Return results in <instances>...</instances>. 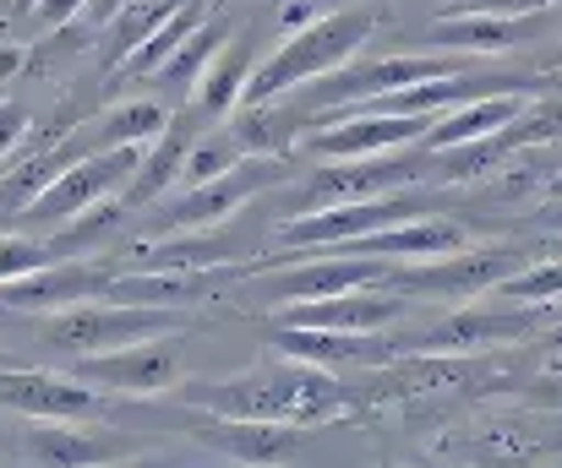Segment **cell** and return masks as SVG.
I'll return each instance as SVG.
<instances>
[{
	"instance_id": "cell-11",
	"label": "cell",
	"mask_w": 562,
	"mask_h": 468,
	"mask_svg": "<svg viewBox=\"0 0 562 468\" xmlns=\"http://www.w3.org/2000/svg\"><path fill=\"white\" fill-rule=\"evenodd\" d=\"M437 126V115H372V110H350L339 121H323L306 132V153L317 158H367L393 153L409 142H426V132Z\"/></svg>"
},
{
	"instance_id": "cell-18",
	"label": "cell",
	"mask_w": 562,
	"mask_h": 468,
	"mask_svg": "<svg viewBox=\"0 0 562 468\" xmlns=\"http://www.w3.org/2000/svg\"><path fill=\"white\" fill-rule=\"evenodd\" d=\"M88 137H60V142H49V148H38V153H22L11 158V169L0 174V207H11V213H27L77 158H88Z\"/></svg>"
},
{
	"instance_id": "cell-37",
	"label": "cell",
	"mask_w": 562,
	"mask_h": 468,
	"mask_svg": "<svg viewBox=\"0 0 562 468\" xmlns=\"http://www.w3.org/2000/svg\"><path fill=\"white\" fill-rule=\"evenodd\" d=\"M16 60H22V49H0V77H5V71H16Z\"/></svg>"
},
{
	"instance_id": "cell-12",
	"label": "cell",
	"mask_w": 562,
	"mask_h": 468,
	"mask_svg": "<svg viewBox=\"0 0 562 468\" xmlns=\"http://www.w3.org/2000/svg\"><path fill=\"white\" fill-rule=\"evenodd\" d=\"M115 289V267H99V262H49L27 278H11L0 284V306L11 311H71V306H88V300H110Z\"/></svg>"
},
{
	"instance_id": "cell-17",
	"label": "cell",
	"mask_w": 562,
	"mask_h": 468,
	"mask_svg": "<svg viewBox=\"0 0 562 468\" xmlns=\"http://www.w3.org/2000/svg\"><path fill=\"white\" fill-rule=\"evenodd\" d=\"M22 453H27V464L93 468L126 458L132 442H115V436H99V431H77V420H33L22 431Z\"/></svg>"
},
{
	"instance_id": "cell-36",
	"label": "cell",
	"mask_w": 562,
	"mask_h": 468,
	"mask_svg": "<svg viewBox=\"0 0 562 468\" xmlns=\"http://www.w3.org/2000/svg\"><path fill=\"white\" fill-rule=\"evenodd\" d=\"M306 22H317V16H312V5H301V0H295V5H284V27H290V33H301Z\"/></svg>"
},
{
	"instance_id": "cell-28",
	"label": "cell",
	"mask_w": 562,
	"mask_h": 468,
	"mask_svg": "<svg viewBox=\"0 0 562 468\" xmlns=\"http://www.w3.org/2000/svg\"><path fill=\"white\" fill-rule=\"evenodd\" d=\"M246 158V148H240V137L229 132V137H196L191 142V153H187V169H181V185H202V180H213V174H229L235 163ZM176 185V191H181Z\"/></svg>"
},
{
	"instance_id": "cell-21",
	"label": "cell",
	"mask_w": 562,
	"mask_h": 468,
	"mask_svg": "<svg viewBox=\"0 0 562 468\" xmlns=\"http://www.w3.org/2000/svg\"><path fill=\"white\" fill-rule=\"evenodd\" d=\"M536 99L530 93H497V99H475V104H459L448 110L431 132H426V148H464V142H481V137H497L503 126H514Z\"/></svg>"
},
{
	"instance_id": "cell-14",
	"label": "cell",
	"mask_w": 562,
	"mask_h": 468,
	"mask_svg": "<svg viewBox=\"0 0 562 468\" xmlns=\"http://www.w3.org/2000/svg\"><path fill=\"white\" fill-rule=\"evenodd\" d=\"M273 354L301 359V365H323V370H345V365H387V359H393V343H382L372 332H345V327L279 321Z\"/></svg>"
},
{
	"instance_id": "cell-4",
	"label": "cell",
	"mask_w": 562,
	"mask_h": 468,
	"mask_svg": "<svg viewBox=\"0 0 562 468\" xmlns=\"http://www.w3.org/2000/svg\"><path fill=\"white\" fill-rule=\"evenodd\" d=\"M426 169H437V148H426V142H409V148H393V153H367V158H328L301 191L284 196V218H301V213H317V207H339V202H361V196L404 191Z\"/></svg>"
},
{
	"instance_id": "cell-34",
	"label": "cell",
	"mask_w": 562,
	"mask_h": 468,
	"mask_svg": "<svg viewBox=\"0 0 562 468\" xmlns=\"http://www.w3.org/2000/svg\"><path fill=\"white\" fill-rule=\"evenodd\" d=\"M82 5H88V0H38L33 16H38L44 27H66L71 16H82Z\"/></svg>"
},
{
	"instance_id": "cell-2",
	"label": "cell",
	"mask_w": 562,
	"mask_h": 468,
	"mask_svg": "<svg viewBox=\"0 0 562 468\" xmlns=\"http://www.w3.org/2000/svg\"><path fill=\"white\" fill-rule=\"evenodd\" d=\"M376 22H382V5H345V11H328V16L306 22L301 33H290L279 44L273 60H257L246 104H273L290 88H306L312 77H328V71L350 66L361 55V44L376 33Z\"/></svg>"
},
{
	"instance_id": "cell-8",
	"label": "cell",
	"mask_w": 562,
	"mask_h": 468,
	"mask_svg": "<svg viewBox=\"0 0 562 468\" xmlns=\"http://www.w3.org/2000/svg\"><path fill=\"white\" fill-rule=\"evenodd\" d=\"M148 148H99V153L77 158L33 207H27V218L33 224H66V218H77L82 207H93V202H104V196H115V191H126L132 185V174H137V163H143Z\"/></svg>"
},
{
	"instance_id": "cell-10",
	"label": "cell",
	"mask_w": 562,
	"mask_h": 468,
	"mask_svg": "<svg viewBox=\"0 0 562 468\" xmlns=\"http://www.w3.org/2000/svg\"><path fill=\"white\" fill-rule=\"evenodd\" d=\"M181 370H187L181 349H170L159 338L104 349V354H77V365H71V376L99 387V392H165L181 381Z\"/></svg>"
},
{
	"instance_id": "cell-22",
	"label": "cell",
	"mask_w": 562,
	"mask_h": 468,
	"mask_svg": "<svg viewBox=\"0 0 562 468\" xmlns=\"http://www.w3.org/2000/svg\"><path fill=\"white\" fill-rule=\"evenodd\" d=\"M191 142H196L191 121L187 115H176L170 132H165L159 142H148V158L137 163V174H132V185H126L121 196H126L132 207H148V202H159L165 191H176V185H181V169H187Z\"/></svg>"
},
{
	"instance_id": "cell-15",
	"label": "cell",
	"mask_w": 562,
	"mask_h": 468,
	"mask_svg": "<svg viewBox=\"0 0 562 468\" xmlns=\"http://www.w3.org/2000/svg\"><path fill=\"white\" fill-rule=\"evenodd\" d=\"M387 262L382 256H339V251H328V256H317V262H306V267H290V273H279L273 284H268V300L273 306H290V300H323V295H345V289H387Z\"/></svg>"
},
{
	"instance_id": "cell-7",
	"label": "cell",
	"mask_w": 562,
	"mask_h": 468,
	"mask_svg": "<svg viewBox=\"0 0 562 468\" xmlns=\"http://www.w3.org/2000/svg\"><path fill=\"white\" fill-rule=\"evenodd\" d=\"M426 213V191H387V196H361V202H339V207H317L301 218H284L279 229V251H334L339 240L372 235L387 224L420 218Z\"/></svg>"
},
{
	"instance_id": "cell-23",
	"label": "cell",
	"mask_w": 562,
	"mask_h": 468,
	"mask_svg": "<svg viewBox=\"0 0 562 468\" xmlns=\"http://www.w3.org/2000/svg\"><path fill=\"white\" fill-rule=\"evenodd\" d=\"M202 442L240 464H290L301 453V436L284 420H229L224 431H202Z\"/></svg>"
},
{
	"instance_id": "cell-3",
	"label": "cell",
	"mask_w": 562,
	"mask_h": 468,
	"mask_svg": "<svg viewBox=\"0 0 562 468\" xmlns=\"http://www.w3.org/2000/svg\"><path fill=\"white\" fill-rule=\"evenodd\" d=\"M453 71H470V55H382V60H350L328 77H312L306 88V104L290 115V126H323V121H339L350 110H361L376 93H393V88H409V82H426V77H453Z\"/></svg>"
},
{
	"instance_id": "cell-29",
	"label": "cell",
	"mask_w": 562,
	"mask_h": 468,
	"mask_svg": "<svg viewBox=\"0 0 562 468\" xmlns=\"http://www.w3.org/2000/svg\"><path fill=\"white\" fill-rule=\"evenodd\" d=\"M497 289H503V300L547 306V300H558L562 295V262H541V267H530V273H519V278H503Z\"/></svg>"
},
{
	"instance_id": "cell-9",
	"label": "cell",
	"mask_w": 562,
	"mask_h": 468,
	"mask_svg": "<svg viewBox=\"0 0 562 468\" xmlns=\"http://www.w3.org/2000/svg\"><path fill=\"white\" fill-rule=\"evenodd\" d=\"M508 273H514L508 251H453L431 262H398L387 273V289L420 295V300H470L481 289H497Z\"/></svg>"
},
{
	"instance_id": "cell-31",
	"label": "cell",
	"mask_w": 562,
	"mask_h": 468,
	"mask_svg": "<svg viewBox=\"0 0 562 468\" xmlns=\"http://www.w3.org/2000/svg\"><path fill=\"white\" fill-rule=\"evenodd\" d=\"M176 5H181V0H154V5H143V11H132L137 22H126V33L115 38V60H126V55H132V49H137V44H143V38H148V33L159 27V22H165V16H170Z\"/></svg>"
},
{
	"instance_id": "cell-40",
	"label": "cell",
	"mask_w": 562,
	"mask_h": 468,
	"mask_svg": "<svg viewBox=\"0 0 562 468\" xmlns=\"http://www.w3.org/2000/svg\"><path fill=\"white\" fill-rule=\"evenodd\" d=\"M552 66H562V49H558V55H552Z\"/></svg>"
},
{
	"instance_id": "cell-24",
	"label": "cell",
	"mask_w": 562,
	"mask_h": 468,
	"mask_svg": "<svg viewBox=\"0 0 562 468\" xmlns=\"http://www.w3.org/2000/svg\"><path fill=\"white\" fill-rule=\"evenodd\" d=\"M207 11H213V0H181V5H176V11H170V16H165V22H159V27H154V33L121 60V66H115V77H121V82H143V77H154V71L187 44L191 33L207 22Z\"/></svg>"
},
{
	"instance_id": "cell-39",
	"label": "cell",
	"mask_w": 562,
	"mask_h": 468,
	"mask_svg": "<svg viewBox=\"0 0 562 468\" xmlns=\"http://www.w3.org/2000/svg\"><path fill=\"white\" fill-rule=\"evenodd\" d=\"M16 11H38V0H16Z\"/></svg>"
},
{
	"instance_id": "cell-16",
	"label": "cell",
	"mask_w": 562,
	"mask_h": 468,
	"mask_svg": "<svg viewBox=\"0 0 562 468\" xmlns=\"http://www.w3.org/2000/svg\"><path fill=\"white\" fill-rule=\"evenodd\" d=\"M284 321L301 327H345V332H382L393 321H404V295L398 289H345V295H323V300H290Z\"/></svg>"
},
{
	"instance_id": "cell-33",
	"label": "cell",
	"mask_w": 562,
	"mask_h": 468,
	"mask_svg": "<svg viewBox=\"0 0 562 468\" xmlns=\"http://www.w3.org/2000/svg\"><path fill=\"white\" fill-rule=\"evenodd\" d=\"M562 0H470L464 11H503V16H536V11H552Z\"/></svg>"
},
{
	"instance_id": "cell-30",
	"label": "cell",
	"mask_w": 562,
	"mask_h": 468,
	"mask_svg": "<svg viewBox=\"0 0 562 468\" xmlns=\"http://www.w3.org/2000/svg\"><path fill=\"white\" fill-rule=\"evenodd\" d=\"M49 262H60L55 246H38V240H22V235H0V284L27 278V273H38Z\"/></svg>"
},
{
	"instance_id": "cell-41",
	"label": "cell",
	"mask_w": 562,
	"mask_h": 468,
	"mask_svg": "<svg viewBox=\"0 0 562 468\" xmlns=\"http://www.w3.org/2000/svg\"><path fill=\"white\" fill-rule=\"evenodd\" d=\"M558 224H562V213H558Z\"/></svg>"
},
{
	"instance_id": "cell-1",
	"label": "cell",
	"mask_w": 562,
	"mask_h": 468,
	"mask_svg": "<svg viewBox=\"0 0 562 468\" xmlns=\"http://www.w3.org/2000/svg\"><path fill=\"white\" fill-rule=\"evenodd\" d=\"M191 403L224 414V420H284V425H317L345 409V387L323 365H268L246 381L191 387Z\"/></svg>"
},
{
	"instance_id": "cell-13",
	"label": "cell",
	"mask_w": 562,
	"mask_h": 468,
	"mask_svg": "<svg viewBox=\"0 0 562 468\" xmlns=\"http://www.w3.org/2000/svg\"><path fill=\"white\" fill-rule=\"evenodd\" d=\"M0 409L22 420H88L104 409V392L77 376H44V370H0Z\"/></svg>"
},
{
	"instance_id": "cell-27",
	"label": "cell",
	"mask_w": 562,
	"mask_h": 468,
	"mask_svg": "<svg viewBox=\"0 0 562 468\" xmlns=\"http://www.w3.org/2000/svg\"><path fill=\"white\" fill-rule=\"evenodd\" d=\"M218 49H224V27L207 16V22L191 33L187 44H181V49H176V55H170V60H165L154 77H159L165 88H196V77L207 71V60H213Z\"/></svg>"
},
{
	"instance_id": "cell-25",
	"label": "cell",
	"mask_w": 562,
	"mask_h": 468,
	"mask_svg": "<svg viewBox=\"0 0 562 468\" xmlns=\"http://www.w3.org/2000/svg\"><path fill=\"white\" fill-rule=\"evenodd\" d=\"M530 311H464L453 321H442L437 332H426V349H448V354H464V349H486V343H508V338H525L530 332Z\"/></svg>"
},
{
	"instance_id": "cell-19",
	"label": "cell",
	"mask_w": 562,
	"mask_h": 468,
	"mask_svg": "<svg viewBox=\"0 0 562 468\" xmlns=\"http://www.w3.org/2000/svg\"><path fill=\"white\" fill-rule=\"evenodd\" d=\"M251 77H257V55H251V38H224V49L207 60V71L196 77V110L202 121H229L246 93H251Z\"/></svg>"
},
{
	"instance_id": "cell-35",
	"label": "cell",
	"mask_w": 562,
	"mask_h": 468,
	"mask_svg": "<svg viewBox=\"0 0 562 468\" xmlns=\"http://www.w3.org/2000/svg\"><path fill=\"white\" fill-rule=\"evenodd\" d=\"M121 11H126V0H88V5H82V16H88L93 27H110Z\"/></svg>"
},
{
	"instance_id": "cell-38",
	"label": "cell",
	"mask_w": 562,
	"mask_h": 468,
	"mask_svg": "<svg viewBox=\"0 0 562 468\" xmlns=\"http://www.w3.org/2000/svg\"><path fill=\"white\" fill-rule=\"evenodd\" d=\"M552 359H562V327L552 332Z\"/></svg>"
},
{
	"instance_id": "cell-20",
	"label": "cell",
	"mask_w": 562,
	"mask_h": 468,
	"mask_svg": "<svg viewBox=\"0 0 562 468\" xmlns=\"http://www.w3.org/2000/svg\"><path fill=\"white\" fill-rule=\"evenodd\" d=\"M525 38H530V22L503 16V11H464V16H448L426 33L431 49H453V55H503Z\"/></svg>"
},
{
	"instance_id": "cell-6",
	"label": "cell",
	"mask_w": 562,
	"mask_h": 468,
	"mask_svg": "<svg viewBox=\"0 0 562 468\" xmlns=\"http://www.w3.org/2000/svg\"><path fill=\"white\" fill-rule=\"evenodd\" d=\"M284 180V163L273 153H246L229 174H213L202 185H181L176 202H165L154 213V235H181V229H218L229 224V213H240L262 185Z\"/></svg>"
},
{
	"instance_id": "cell-32",
	"label": "cell",
	"mask_w": 562,
	"mask_h": 468,
	"mask_svg": "<svg viewBox=\"0 0 562 468\" xmlns=\"http://www.w3.org/2000/svg\"><path fill=\"white\" fill-rule=\"evenodd\" d=\"M33 132V115L22 104H0V163L22 148V137Z\"/></svg>"
},
{
	"instance_id": "cell-26",
	"label": "cell",
	"mask_w": 562,
	"mask_h": 468,
	"mask_svg": "<svg viewBox=\"0 0 562 468\" xmlns=\"http://www.w3.org/2000/svg\"><path fill=\"white\" fill-rule=\"evenodd\" d=\"M170 121H176V110L170 104H154V99H132V104H121L104 126H99V148H148V142H159L165 132H170Z\"/></svg>"
},
{
	"instance_id": "cell-5",
	"label": "cell",
	"mask_w": 562,
	"mask_h": 468,
	"mask_svg": "<svg viewBox=\"0 0 562 468\" xmlns=\"http://www.w3.org/2000/svg\"><path fill=\"white\" fill-rule=\"evenodd\" d=\"M187 321V306H132V300H88L71 311H55L44 327V343L60 354H104L143 338H170Z\"/></svg>"
}]
</instances>
